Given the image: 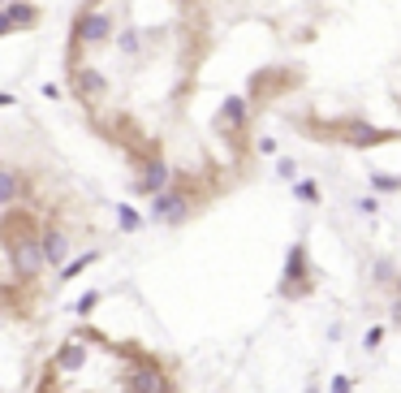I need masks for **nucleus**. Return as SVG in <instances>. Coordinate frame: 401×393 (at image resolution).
<instances>
[{"mask_svg":"<svg viewBox=\"0 0 401 393\" xmlns=\"http://www.w3.org/2000/svg\"><path fill=\"white\" fill-rule=\"evenodd\" d=\"M35 393H73V372H69V359H65V350H57L52 359L43 363Z\"/></svg>","mask_w":401,"mask_h":393,"instance_id":"obj_3","label":"nucleus"},{"mask_svg":"<svg viewBox=\"0 0 401 393\" xmlns=\"http://www.w3.org/2000/svg\"><path fill=\"white\" fill-rule=\"evenodd\" d=\"M307 393H319V389H315V385H311V389H307Z\"/></svg>","mask_w":401,"mask_h":393,"instance_id":"obj_12","label":"nucleus"},{"mask_svg":"<svg viewBox=\"0 0 401 393\" xmlns=\"http://www.w3.org/2000/svg\"><path fill=\"white\" fill-rule=\"evenodd\" d=\"M216 121H220V126H229V134L246 130V100H242V95H224V104H220Z\"/></svg>","mask_w":401,"mask_h":393,"instance_id":"obj_4","label":"nucleus"},{"mask_svg":"<svg viewBox=\"0 0 401 393\" xmlns=\"http://www.w3.org/2000/svg\"><path fill=\"white\" fill-rule=\"evenodd\" d=\"M328 389H333V393H349V380H345V376H337V380H333Z\"/></svg>","mask_w":401,"mask_h":393,"instance_id":"obj_10","label":"nucleus"},{"mask_svg":"<svg viewBox=\"0 0 401 393\" xmlns=\"http://www.w3.org/2000/svg\"><path fill=\"white\" fill-rule=\"evenodd\" d=\"M384 138H393V134L371 130V126H349L345 130V143H354V147H375V143H384Z\"/></svg>","mask_w":401,"mask_h":393,"instance_id":"obj_5","label":"nucleus"},{"mask_svg":"<svg viewBox=\"0 0 401 393\" xmlns=\"http://www.w3.org/2000/svg\"><path fill=\"white\" fill-rule=\"evenodd\" d=\"M393 320H397V329H401V299L393 303Z\"/></svg>","mask_w":401,"mask_h":393,"instance_id":"obj_11","label":"nucleus"},{"mask_svg":"<svg viewBox=\"0 0 401 393\" xmlns=\"http://www.w3.org/2000/svg\"><path fill=\"white\" fill-rule=\"evenodd\" d=\"M5 13H9L13 27H27V22H35V9H31V5H9Z\"/></svg>","mask_w":401,"mask_h":393,"instance_id":"obj_6","label":"nucleus"},{"mask_svg":"<svg viewBox=\"0 0 401 393\" xmlns=\"http://www.w3.org/2000/svg\"><path fill=\"white\" fill-rule=\"evenodd\" d=\"M375 186H380V190H401V178H388V173H375Z\"/></svg>","mask_w":401,"mask_h":393,"instance_id":"obj_8","label":"nucleus"},{"mask_svg":"<svg viewBox=\"0 0 401 393\" xmlns=\"http://www.w3.org/2000/svg\"><path fill=\"white\" fill-rule=\"evenodd\" d=\"M87 203L52 164L0 160V320L31 324L52 290L82 268Z\"/></svg>","mask_w":401,"mask_h":393,"instance_id":"obj_1","label":"nucleus"},{"mask_svg":"<svg viewBox=\"0 0 401 393\" xmlns=\"http://www.w3.org/2000/svg\"><path fill=\"white\" fill-rule=\"evenodd\" d=\"M311 290H315V277H311V264H307V247L298 242V247L289 251V259H285V285H281V294H285V299H307Z\"/></svg>","mask_w":401,"mask_h":393,"instance_id":"obj_2","label":"nucleus"},{"mask_svg":"<svg viewBox=\"0 0 401 393\" xmlns=\"http://www.w3.org/2000/svg\"><path fill=\"white\" fill-rule=\"evenodd\" d=\"M375 281H393V264H375Z\"/></svg>","mask_w":401,"mask_h":393,"instance_id":"obj_9","label":"nucleus"},{"mask_svg":"<svg viewBox=\"0 0 401 393\" xmlns=\"http://www.w3.org/2000/svg\"><path fill=\"white\" fill-rule=\"evenodd\" d=\"M293 194H298L302 203H315V199H319V186H315V182H298V186H293Z\"/></svg>","mask_w":401,"mask_h":393,"instance_id":"obj_7","label":"nucleus"}]
</instances>
